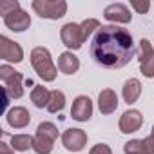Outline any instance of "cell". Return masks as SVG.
Segmentation results:
<instances>
[{
    "mask_svg": "<svg viewBox=\"0 0 154 154\" xmlns=\"http://www.w3.org/2000/svg\"><path fill=\"white\" fill-rule=\"evenodd\" d=\"M80 27H82V33H84V36H85V40L93 35V33H96L102 26H100V22L96 20V18H85L82 24H80Z\"/></svg>",
    "mask_w": 154,
    "mask_h": 154,
    "instance_id": "23",
    "label": "cell"
},
{
    "mask_svg": "<svg viewBox=\"0 0 154 154\" xmlns=\"http://www.w3.org/2000/svg\"><path fill=\"white\" fill-rule=\"evenodd\" d=\"M122 96H123V102L132 105L140 100L141 96V82L138 78H129L125 80L123 87H122Z\"/></svg>",
    "mask_w": 154,
    "mask_h": 154,
    "instance_id": "17",
    "label": "cell"
},
{
    "mask_svg": "<svg viewBox=\"0 0 154 154\" xmlns=\"http://www.w3.org/2000/svg\"><path fill=\"white\" fill-rule=\"evenodd\" d=\"M103 18L116 26V24H129L132 20V15H131V9L125 4L114 2V4H109L103 9Z\"/></svg>",
    "mask_w": 154,
    "mask_h": 154,
    "instance_id": "12",
    "label": "cell"
},
{
    "mask_svg": "<svg viewBox=\"0 0 154 154\" xmlns=\"http://www.w3.org/2000/svg\"><path fill=\"white\" fill-rule=\"evenodd\" d=\"M53 147H54V141H53L51 138H45V136L35 134L33 150H35L36 154H51V152H53Z\"/></svg>",
    "mask_w": 154,
    "mask_h": 154,
    "instance_id": "21",
    "label": "cell"
},
{
    "mask_svg": "<svg viewBox=\"0 0 154 154\" xmlns=\"http://www.w3.org/2000/svg\"><path fill=\"white\" fill-rule=\"evenodd\" d=\"M98 109L102 114L109 116L118 109V94L114 89H102L98 94Z\"/></svg>",
    "mask_w": 154,
    "mask_h": 154,
    "instance_id": "15",
    "label": "cell"
},
{
    "mask_svg": "<svg viewBox=\"0 0 154 154\" xmlns=\"http://www.w3.org/2000/svg\"><path fill=\"white\" fill-rule=\"evenodd\" d=\"M0 58L9 63H20L24 60V49L18 42L2 35L0 36Z\"/></svg>",
    "mask_w": 154,
    "mask_h": 154,
    "instance_id": "8",
    "label": "cell"
},
{
    "mask_svg": "<svg viewBox=\"0 0 154 154\" xmlns=\"http://www.w3.org/2000/svg\"><path fill=\"white\" fill-rule=\"evenodd\" d=\"M63 107H65V94H63L60 89L51 91V100H49L47 111H49L51 114H56V112H62Z\"/></svg>",
    "mask_w": 154,
    "mask_h": 154,
    "instance_id": "20",
    "label": "cell"
},
{
    "mask_svg": "<svg viewBox=\"0 0 154 154\" xmlns=\"http://www.w3.org/2000/svg\"><path fill=\"white\" fill-rule=\"evenodd\" d=\"M62 145L69 152H80L87 145V132L84 129H76V127L65 129L62 132Z\"/></svg>",
    "mask_w": 154,
    "mask_h": 154,
    "instance_id": "7",
    "label": "cell"
},
{
    "mask_svg": "<svg viewBox=\"0 0 154 154\" xmlns=\"http://www.w3.org/2000/svg\"><path fill=\"white\" fill-rule=\"evenodd\" d=\"M143 125V114L138 111V109H129L125 111L122 116H120V122H118V127H120V132L123 134H132V132H138Z\"/></svg>",
    "mask_w": 154,
    "mask_h": 154,
    "instance_id": "11",
    "label": "cell"
},
{
    "mask_svg": "<svg viewBox=\"0 0 154 154\" xmlns=\"http://www.w3.org/2000/svg\"><path fill=\"white\" fill-rule=\"evenodd\" d=\"M80 69V60L72 51H63L58 56V71L63 74H74Z\"/></svg>",
    "mask_w": 154,
    "mask_h": 154,
    "instance_id": "16",
    "label": "cell"
},
{
    "mask_svg": "<svg viewBox=\"0 0 154 154\" xmlns=\"http://www.w3.org/2000/svg\"><path fill=\"white\" fill-rule=\"evenodd\" d=\"M131 8H132L136 13L145 15V13L149 11V8H150V2H149V0H132V2H131Z\"/></svg>",
    "mask_w": 154,
    "mask_h": 154,
    "instance_id": "25",
    "label": "cell"
},
{
    "mask_svg": "<svg viewBox=\"0 0 154 154\" xmlns=\"http://www.w3.org/2000/svg\"><path fill=\"white\" fill-rule=\"evenodd\" d=\"M60 40H62V44L69 51H78V49H82V45L85 44V36L82 33L80 24H74V22L65 24L60 29Z\"/></svg>",
    "mask_w": 154,
    "mask_h": 154,
    "instance_id": "5",
    "label": "cell"
},
{
    "mask_svg": "<svg viewBox=\"0 0 154 154\" xmlns=\"http://www.w3.org/2000/svg\"><path fill=\"white\" fill-rule=\"evenodd\" d=\"M33 143H35V136H31V134H13L9 145L18 152H26V150L33 149Z\"/></svg>",
    "mask_w": 154,
    "mask_h": 154,
    "instance_id": "19",
    "label": "cell"
},
{
    "mask_svg": "<svg viewBox=\"0 0 154 154\" xmlns=\"http://www.w3.org/2000/svg\"><path fill=\"white\" fill-rule=\"evenodd\" d=\"M0 80L4 82V89L9 93L13 100H18L24 96V76L15 67L8 63L0 65Z\"/></svg>",
    "mask_w": 154,
    "mask_h": 154,
    "instance_id": "4",
    "label": "cell"
},
{
    "mask_svg": "<svg viewBox=\"0 0 154 154\" xmlns=\"http://www.w3.org/2000/svg\"><path fill=\"white\" fill-rule=\"evenodd\" d=\"M2 18H4V26L13 33H24L31 26V15L27 11H24L22 8L6 15V17H2Z\"/></svg>",
    "mask_w": 154,
    "mask_h": 154,
    "instance_id": "10",
    "label": "cell"
},
{
    "mask_svg": "<svg viewBox=\"0 0 154 154\" xmlns=\"http://www.w3.org/2000/svg\"><path fill=\"white\" fill-rule=\"evenodd\" d=\"M93 100L87 96V94H80L72 100V105H71V118L76 120V122H87L91 120L93 116Z\"/></svg>",
    "mask_w": 154,
    "mask_h": 154,
    "instance_id": "9",
    "label": "cell"
},
{
    "mask_svg": "<svg viewBox=\"0 0 154 154\" xmlns=\"http://www.w3.org/2000/svg\"><path fill=\"white\" fill-rule=\"evenodd\" d=\"M6 122L13 129H26L31 123V114H29V111L26 107L17 105V107H11L6 112Z\"/></svg>",
    "mask_w": 154,
    "mask_h": 154,
    "instance_id": "13",
    "label": "cell"
},
{
    "mask_svg": "<svg viewBox=\"0 0 154 154\" xmlns=\"http://www.w3.org/2000/svg\"><path fill=\"white\" fill-rule=\"evenodd\" d=\"M150 134H152V136H154V125H152V132H150Z\"/></svg>",
    "mask_w": 154,
    "mask_h": 154,
    "instance_id": "27",
    "label": "cell"
},
{
    "mask_svg": "<svg viewBox=\"0 0 154 154\" xmlns=\"http://www.w3.org/2000/svg\"><path fill=\"white\" fill-rule=\"evenodd\" d=\"M49 100H51V91L47 87H44V85H35L33 87V91H31V102H33L35 107H38V109L45 107L47 109Z\"/></svg>",
    "mask_w": 154,
    "mask_h": 154,
    "instance_id": "18",
    "label": "cell"
},
{
    "mask_svg": "<svg viewBox=\"0 0 154 154\" xmlns=\"http://www.w3.org/2000/svg\"><path fill=\"white\" fill-rule=\"evenodd\" d=\"M138 62H140V72L145 78H154V47L149 40L141 38L138 44Z\"/></svg>",
    "mask_w": 154,
    "mask_h": 154,
    "instance_id": "6",
    "label": "cell"
},
{
    "mask_svg": "<svg viewBox=\"0 0 154 154\" xmlns=\"http://www.w3.org/2000/svg\"><path fill=\"white\" fill-rule=\"evenodd\" d=\"M31 8L40 18L45 20H60L67 13L65 0H33Z\"/></svg>",
    "mask_w": 154,
    "mask_h": 154,
    "instance_id": "3",
    "label": "cell"
},
{
    "mask_svg": "<svg viewBox=\"0 0 154 154\" xmlns=\"http://www.w3.org/2000/svg\"><path fill=\"white\" fill-rule=\"evenodd\" d=\"M89 154H112V149H111L107 143H96V145L89 150Z\"/></svg>",
    "mask_w": 154,
    "mask_h": 154,
    "instance_id": "26",
    "label": "cell"
},
{
    "mask_svg": "<svg viewBox=\"0 0 154 154\" xmlns=\"http://www.w3.org/2000/svg\"><path fill=\"white\" fill-rule=\"evenodd\" d=\"M125 154H154V136H147L141 140H129L123 145Z\"/></svg>",
    "mask_w": 154,
    "mask_h": 154,
    "instance_id": "14",
    "label": "cell"
},
{
    "mask_svg": "<svg viewBox=\"0 0 154 154\" xmlns=\"http://www.w3.org/2000/svg\"><path fill=\"white\" fill-rule=\"evenodd\" d=\"M17 9H20V2H17V0H15V2H13V0H6V2L0 4V13H2V17L13 13Z\"/></svg>",
    "mask_w": 154,
    "mask_h": 154,
    "instance_id": "24",
    "label": "cell"
},
{
    "mask_svg": "<svg viewBox=\"0 0 154 154\" xmlns=\"http://www.w3.org/2000/svg\"><path fill=\"white\" fill-rule=\"evenodd\" d=\"M35 134H40V136H45V138H51L53 141L58 140V127L51 122H42L38 127H36V132Z\"/></svg>",
    "mask_w": 154,
    "mask_h": 154,
    "instance_id": "22",
    "label": "cell"
},
{
    "mask_svg": "<svg viewBox=\"0 0 154 154\" xmlns=\"http://www.w3.org/2000/svg\"><path fill=\"white\" fill-rule=\"evenodd\" d=\"M136 54L132 35L120 26H102L91 42L93 60L105 69H122Z\"/></svg>",
    "mask_w": 154,
    "mask_h": 154,
    "instance_id": "1",
    "label": "cell"
},
{
    "mask_svg": "<svg viewBox=\"0 0 154 154\" xmlns=\"http://www.w3.org/2000/svg\"><path fill=\"white\" fill-rule=\"evenodd\" d=\"M31 65H33L35 72L44 82H54L56 80L58 67L54 65L51 51L47 47H42V45L33 47V51H31Z\"/></svg>",
    "mask_w": 154,
    "mask_h": 154,
    "instance_id": "2",
    "label": "cell"
}]
</instances>
